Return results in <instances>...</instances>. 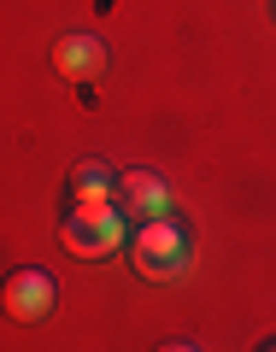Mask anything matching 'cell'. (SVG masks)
I'll return each mask as SVG.
<instances>
[{"instance_id":"obj_1","label":"cell","mask_w":276,"mask_h":352,"mask_svg":"<svg viewBox=\"0 0 276 352\" xmlns=\"http://www.w3.org/2000/svg\"><path fill=\"white\" fill-rule=\"evenodd\" d=\"M118 247H129V217L112 200H76V212L65 217V252H76V258H106Z\"/></svg>"},{"instance_id":"obj_2","label":"cell","mask_w":276,"mask_h":352,"mask_svg":"<svg viewBox=\"0 0 276 352\" xmlns=\"http://www.w3.org/2000/svg\"><path fill=\"white\" fill-rule=\"evenodd\" d=\"M129 264H136L147 282H171L189 270V229L171 223V217H153V223H136L129 235Z\"/></svg>"},{"instance_id":"obj_3","label":"cell","mask_w":276,"mask_h":352,"mask_svg":"<svg viewBox=\"0 0 276 352\" xmlns=\"http://www.w3.org/2000/svg\"><path fill=\"white\" fill-rule=\"evenodd\" d=\"M53 300H59V282L47 276V270H12L6 276V288H0V305H6V317L12 323H41V317L53 311Z\"/></svg>"},{"instance_id":"obj_4","label":"cell","mask_w":276,"mask_h":352,"mask_svg":"<svg viewBox=\"0 0 276 352\" xmlns=\"http://www.w3.org/2000/svg\"><path fill=\"white\" fill-rule=\"evenodd\" d=\"M112 200L124 217H136V223H153V217H171V188H164L159 170H124L112 182Z\"/></svg>"},{"instance_id":"obj_5","label":"cell","mask_w":276,"mask_h":352,"mask_svg":"<svg viewBox=\"0 0 276 352\" xmlns=\"http://www.w3.org/2000/svg\"><path fill=\"white\" fill-rule=\"evenodd\" d=\"M53 71H59L65 82H94V76L106 71V41H100V36H88V30L65 36L59 47H53Z\"/></svg>"},{"instance_id":"obj_6","label":"cell","mask_w":276,"mask_h":352,"mask_svg":"<svg viewBox=\"0 0 276 352\" xmlns=\"http://www.w3.org/2000/svg\"><path fill=\"white\" fill-rule=\"evenodd\" d=\"M112 182H118V176L106 170L100 159H83L71 170V200H112Z\"/></svg>"}]
</instances>
